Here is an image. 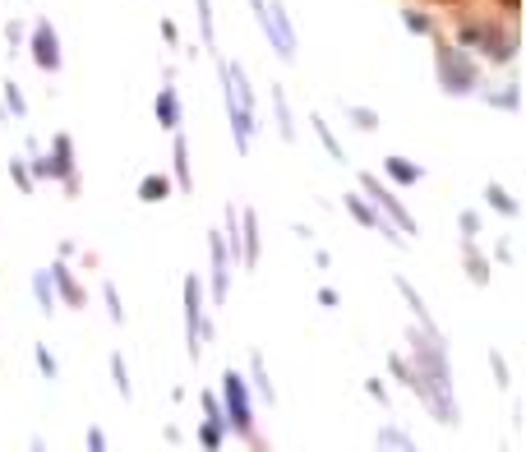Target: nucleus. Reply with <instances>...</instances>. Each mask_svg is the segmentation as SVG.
Here are the masks:
<instances>
[{
    "mask_svg": "<svg viewBox=\"0 0 526 452\" xmlns=\"http://www.w3.org/2000/svg\"><path fill=\"white\" fill-rule=\"evenodd\" d=\"M33 47H37V65H47L51 70V65H56V37H51V28H37Z\"/></svg>",
    "mask_w": 526,
    "mask_h": 452,
    "instance_id": "nucleus-1",
    "label": "nucleus"
},
{
    "mask_svg": "<svg viewBox=\"0 0 526 452\" xmlns=\"http://www.w3.org/2000/svg\"><path fill=\"white\" fill-rule=\"evenodd\" d=\"M503 5H508V10H517V0H503Z\"/></svg>",
    "mask_w": 526,
    "mask_h": 452,
    "instance_id": "nucleus-2",
    "label": "nucleus"
}]
</instances>
